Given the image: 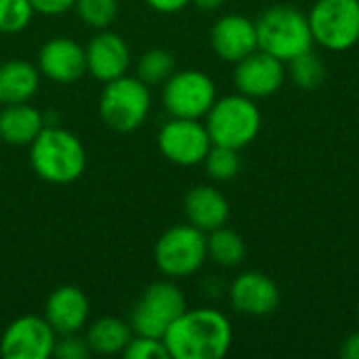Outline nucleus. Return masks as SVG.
<instances>
[{"instance_id":"obj_1","label":"nucleus","mask_w":359,"mask_h":359,"mask_svg":"<svg viewBox=\"0 0 359 359\" xmlns=\"http://www.w3.org/2000/svg\"><path fill=\"white\" fill-rule=\"evenodd\" d=\"M162 341L172 359H221L231 349L233 328L219 309H185Z\"/></svg>"},{"instance_id":"obj_2","label":"nucleus","mask_w":359,"mask_h":359,"mask_svg":"<svg viewBox=\"0 0 359 359\" xmlns=\"http://www.w3.org/2000/svg\"><path fill=\"white\" fill-rule=\"evenodd\" d=\"M29 162L42 181L69 185L84 175L86 149L74 133L53 124L44 126L29 143Z\"/></svg>"},{"instance_id":"obj_3","label":"nucleus","mask_w":359,"mask_h":359,"mask_svg":"<svg viewBox=\"0 0 359 359\" xmlns=\"http://www.w3.org/2000/svg\"><path fill=\"white\" fill-rule=\"evenodd\" d=\"M255 25L259 48L284 63L311 50L316 44L309 17L288 4H276L267 8L259 21H255Z\"/></svg>"},{"instance_id":"obj_4","label":"nucleus","mask_w":359,"mask_h":359,"mask_svg":"<svg viewBox=\"0 0 359 359\" xmlns=\"http://www.w3.org/2000/svg\"><path fill=\"white\" fill-rule=\"evenodd\" d=\"M206 130L212 145L242 149L250 145L261 130V109L255 99L236 93L217 99L206 114Z\"/></svg>"},{"instance_id":"obj_5","label":"nucleus","mask_w":359,"mask_h":359,"mask_svg":"<svg viewBox=\"0 0 359 359\" xmlns=\"http://www.w3.org/2000/svg\"><path fill=\"white\" fill-rule=\"evenodd\" d=\"M149 86L135 76H120L105 82L99 97V116L107 128L116 133L137 130L149 116Z\"/></svg>"},{"instance_id":"obj_6","label":"nucleus","mask_w":359,"mask_h":359,"mask_svg":"<svg viewBox=\"0 0 359 359\" xmlns=\"http://www.w3.org/2000/svg\"><path fill=\"white\" fill-rule=\"evenodd\" d=\"M156 267L168 280H183L202 269L208 259L206 233L194 225H175L166 229L154 248Z\"/></svg>"},{"instance_id":"obj_7","label":"nucleus","mask_w":359,"mask_h":359,"mask_svg":"<svg viewBox=\"0 0 359 359\" xmlns=\"http://www.w3.org/2000/svg\"><path fill=\"white\" fill-rule=\"evenodd\" d=\"M313 42L343 53L359 42V0H318L309 11Z\"/></svg>"},{"instance_id":"obj_8","label":"nucleus","mask_w":359,"mask_h":359,"mask_svg":"<svg viewBox=\"0 0 359 359\" xmlns=\"http://www.w3.org/2000/svg\"><path fill=\"white\" fill-rule=\"evenodd\" d=\"M185 309H187L185 294L175 282L170 280L154 282L143 290L141 299L135 303L130 313V328L135 334L162 339L166 330L172 326V322Z\"/></svg>"},{"instance_id":"obj_9","label":"nucleus","mask_w":359,"mask_h":359,"mask_svg":"<svg viewBox=\"0 0 359 359\" xmlns=\"http://www.w3.org/2000/svg\"><path fill=\"white\" fill-rule=\"evenodd\" d=\"M217 101V86L212 78L200 69L175 72L162 88V105L170 118H206Z\"/></svg>"},{"instance_id":"obj_10","label":"nucleus","mask_w":359,"mask_h":359,"mask_svg":"<svg viewBox=\"0 0 359 359\" xmlns=\"http://www.w3.org/2000/svg\"><path fill=\"white\" fill-rule=\"evenodd\" d=\"M210 147V135L200 120L170 118L158 133L160 154L177 166L202 164Z\"/></svg>"},{"instance_id":"obj_11","label":"nucleus","mask_w":359,"mask_h":359,"mask_svg":"<svg viewBox=\"0 0 359 359\" xmlns=\"http://www.w3.org/2000/svg\"><path fill=\"white\" fill-rule=\"evenodd\" d=\"M57 332L44 316H21L13 320L0 337L4 359H46L53 355Z\"/></svg>"},{"instance_id":"obj_12","label":"nucleus","mask_w":359,"mask_h":359,"mask_svg":"<svg viewBox=\"0 0 359 359\" xmlns=\"http://www.w3.org/2000/svg\"><path fill=\"white\" fill-rule=\"evenodd\" d=\"M286 63L273 55L257 48L248 57L240 59L233 69V84L238 93L250 99H265L276 95L286 80Z\"/></svg>"},{"instance_id":"obj_13","label":"nucleus","mask_w":359,"mask_h":359,"mask_svg":"<svg viewBox=\"0 0 359 359\" xmlns=\"http://www.w3.org/2000/svg\"><path fill=\"white\" fill-rule=\"evenodd\" d=\"M38 69L57 84H72L86 74V48L67 36L50 38L38 53Z\"/></svg>"},{"instance_id":"obj_14","label":"nucleus","mask_w":359,"mask_h":359,"mask_svg":"<svg viewBox=\"0 0 359 359\" xmlns=\"http://www.w3.org/2000/svg\"><path fill=\"white\" fill-rule=\"evenodd\" d=\"M231 307L250 318H265L280 305L278 284L261 271H244L229 286Z\"/></svg>"},{"instance_id":"obj_15","label":"nucleus","mask_w":359,"mask_h":359,"mask_svg":"<svg viewBox=\"0 0 359 359\" xmlns=\"http://www.w3.org/2000/svg\"><path fill=\"white\" fill-rule=\"evenodd\" d=\"M130 67V48L120 34L101 29L86 46V74L99 82H111L126 76Z\"/></svg>"},{"instance_id":"obj_16","label":"nucleus","mask_w":359,"mask_h":359,"mask_svg":"<svg viewBox=\"0 0 359 359\" xmlns=\"http://www.w3.org/2000/svg\"><path fill=\"white\" fill-rule=\"evenodd\" d=\"M210 44L217 57L227 63H238L259 48L257 25L244 15H223L210 29Z\"/></svg>"},{"instance_id":"obj_17","label":"nucleus","mask_w":359,"mask_h":359,"mask_svg":"<svg viewBox=\"0 0 359 359\" xmlns=\"http://www.w3.org/2000/svg\"><path fill=\"white\" fill-rule=\"evenodd\" d=\"M90 313L88 297L78 286H59L55 288L44 303V320L53 326L57 334L80 332Z\"/></svg>"},{"instance_id":"obj_18","label":"nucleus","mask_w":359,"mask_h":359,"mask_svg":"<svg viewBox=\"0 0 359 359\" xmlns=\"http://www.w3.org/2000/svg\"><path fill=\"white\" fill-rule=\"evenodd\" d=\"M183 210L187 223L210 233L223 227L229 219V202L227 198L212 185H196L187 191Z\"/></svg>"},{"instance_id":"obj_19","label":"nucleus","mask_w":359,"mask_h":359,"mask_svg":"<svg viewBox=\"0 0 359 359\" xmlns=\"http://www.w3.org/2000/svg\"><path fill=\"white\" fill-rule=\"evenodd\" d=\"M40 69L38 65L23 61V59H11L0 65V105H15V103H27L40 86Z\"/></svg>"},{"instance_id":"obj_20","label":"nucleus","mask_w":359,"mask_h":359,"mask_svg":"<svg viewBox=\"0 0 359 359\" xmlns=\"http://www.w3.org/2000/svg\"><path fill=\"white\" fill-rule=\"evenodd\" d=\"M44 126V114L29 103L4 105L0 111V139L6 145H29Z\"/></svg>"},{"instance_id":"obj_21","label":"nucleus","mask_w":359,"mask_h":359,"mask_svg":"<svg viewBox=\"0 0 359 359\" xmlns=\"http://www.w3.org/2000/svg\"><path fill=\"white\" fill-rule=\"evenodd\" d=\"M130 322L118 320V318H99L95 320L86 330V343L90 347V353L97 355H118L124 351L128 341L133 339Z\"/></svg>"},{"instance_id":"obj_22","label":"nucleus","mask_w":359,"mask_h":359,"mask_svg":"<svg viewBox=\"0 0 359 359\" xmlns=\"http://www.w3.org/2000/svg\"><path fill=\"white\" fill-rule=\"evenodd\" d=\"M206 250L208 259L219 267H238L246 257V244L242 236L225 225L206 236Z\"/></svg>"},{"instance_id":"obj_23","label":"nucleus","mask_w":359,"mask_h":359,"mask_svg":"<svg viewBox=\"0 0 359 359\" xmlns=\"http://www.w3.org/2000/svg\"><path fill=\"white\" fill-rule=\"evenodd\" d=\"M288 72L292 82L303 88V90H316L318 86L324 84L328 69L326 63L320 55H316L313 50H307L299 57H294L292 61H288Z\"/></svg>"},{"instance_id":"obj_24","label":"nucleus","mask_w":359,"mask_h":359,"mask_svg":"<svg viewBox=\"0 0 359 359\" xmlns=\"http://www.w3.org/2000/svg\"><path fill=\"white\" fill-rule=\"evenodd\" d=\"M172 74H175V57L170 50L164 48H151L143 53L137 63V78L143 80L147 86L164 84Z\"/></svg>"},{"instance_id":"obj_25","label":"nucleus","mask_w":359,"mask_h":359,"mask_svg":"<svg viewBox=\"0 0 359 359\" xmlns=\"http://www.w3.org/2000/svg\"><path fill=\"white\" fill-rule=\"evenodd\" d=\"M204 168L206 175L212 181H231L238 177L240 168H242V158H240V149L233 147H225V145H212L204 158Z\"/></svg>"},{"instance_id":"obj_26","label":"nucleus","mask_w":359,"mask_h":359,"mask_svg":"<svg viewBox=\"0 0 359 359\" xmlns=\"http://www.w3.org/2000/svg\"><path fill=\"white\" fill-rule=\"evenodd\" d=\"M74 11L78 17L95 29H107L118 17V0H76Z\"/></svg>"},{"instance_id":"obj_27","label":"nucleus","mask_w":359,"mask_h":359,"mask_svg":"<svg viewBox=\"0 0 359 359\" xmlns=\"http://www.w3.org/2000/svg\"><path fill=\"white\" fill-rule=\"evenodd\" d=\"M34 6L29 0H0V32L19 34L23 32L34 17Z\"/></svg>"},{"instance_id":"obj_28","label":"nucleus","mask_w":359,"mask_h":359,"mask_svg":"<svg viewBox=\"0 0 359 359\" xmlns=\"http://www.w3.org/2000/svg\"><path fill=\"white\" fill-rule=\"evenodd\" d=\"M122 355L126 359H168V349L162 339L145 337V334H133L128 345L124 347Z\"/></svg>"},{"instance_id":"obj_29","label":"nucleus","mask_w":359,"mask_h":359,"mask_svg":"<svg viewBox=\"0 0 359 359\" xmlns=\"http://www.w3.org/2000/svg\"><path fill=\"white\" fill-rule=\"evenodd\" d=\"M53 355L59 359H86L90 355V347L86 343V337H80L78 332L57 334Z\"/></svg>"},{"instance_id":"obj_30","label":"nucleus","mask_w":359,"mask_h":359,"mask_svg":"<svg viewBox=\"0 0 359 359\" xmlns=\"http://www.w3.org/2000/svg\"><path fill=\"white\" fill-rule=\"evenodd\" d=\"M34 11L40 13V15H48V17H55V15H63L67 11L74 8L76 0H29Z\"/></svg>"},{"instance_id":"obj_31","label":"nucleus","mask_w":359,"mask_h":359,"mask_svg":"<svg viewBox=\"0 0 359 359\" xmlns=\"http://www.w3.org/2000/svg\"><path fill=\"white\" fill-rule=\"evenodd\" d=\"M147 6H151L156 13H162V15H172V13H179L183 11L191 0H145Z\"/></svg>"},{"instance_id":"obj_32","label":"nucleus","mask_w":359,"mask_h":359,"mask_svg":"<svg viewBox=\"0 0 359 359\" xmlns=\"http://www.w3.org/2000/svg\"><path fill=\"white\" fill-rule=\"evenodd\" d=\"M341 355L345 359H359V332H353L349 339H345L341 347Z\"/></svg>"},{"instance_id":"obj_33","label":"nucleus","mask_w":359,"mask_h":359,"mask_svg":"<svg viewBox=\"0 0 359 359\" xmlns=\"http://www.w3.org/2000/svg\"><path fill=\"white\" fill-rule=\"evenodd\" d=\"M200 11H206V13H210V11H219L223 4H225V0H191Z\"/></svg>"},{"instance_id":"obj_34","label":"nucleus","mask_w":359,"mask_h":359,"mask_svg":"<svg viewBox=\"0 0 359 359\" xmlns=\"http://www.w3.org/2000/svg\"><path fill=\"white\" fill-rule=\"evenodd\" d=\"M358 318H359V301H358Z\"/></svg>"}]
</instances>
